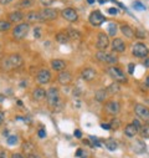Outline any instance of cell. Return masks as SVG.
Returning a JSON list of instances; mask_svg holds the SVG:
<instances>
[{
    "instance_id": "obj_1",
    "label": "cell",
    "mask_w": 149,
    "mask_h": 158,
    "mask_svg": "<svg viewBox=\"0 0 149 158\" xmlns=\"http://www.w3.org/2000/svg\"><path fill=\"white\" fill-rule=\"evenodd\" d=\"M23 65V57L17 54H13L10 56H6V57H3L0 60V67L3 70H13V69H17Z\"/></svg>"
},
{
    "instance_id": "obj_2",
    "label": "cell",
    "mask_w": 149,
    "mask_h": 158,
    "mask_svg": "<svg viewBox=\"0 0 149 158\" xmlns=\"http://www.w3.org/2000/svg\"><path fill=\"white\" fill-rule=\"evenodd\" d=\"M46 100L47 103L51 108H56L57 103L60 102V95H59V90L56 87H51L47 92H46Z\"/></svg>"
},
{
    "instance_id": "obj_3",
    "label": "cell",
    "mask_w": 149,
    "mask_h": 158,
    "mask_svg": "<svg viewBox=\"0 0 149 158\" xmlns=\"http://www.w3.org/2000/svg\"><path fill=\"white\" fill-rule=\"evenodd\" d=\"M108 73H109V76L114 80V82H121V84L127 82V77H125L124 72H123L119 67H114V66L109 67V69H108Z\"/></svg>"
},
{
    "instance_id": "obj_4",
    "label": "cell",
    "mask_w": 149,
    "mask_h": 158,
    "mask_svg": "<svg viewBox=\"0 0 149 158\" xmlns=\"http://www.w3.org/2000/svg\"><path fill=\"white\" fill-rule=\"evenodd\" d=\"M29 29H30V26H29V24H26V23L19 24V25L15 26V29L13 30V35H14V37L16 39V40H23V39L27 35Z\"/></svg>"
},
{
    "instance_id": "obj_5",
    "label": "cell",
    "mask_w": 149,
    "mask_h": 158,
    "mask_svg": "<svg viewBox=\"0 0 149 158\" xmlns=\"http://www.w3.org/2000/svg\"><path fill=\"white\" fill-rule=\"evenodd\" d=\"M40 14V20L41 21H50V20H55L57 17V11L56 9H50V8H46V9H42L41 11H39Z\"/></svg>"
},
{
    "instance_id": "obj_6",
    "label": "cell",
    "mask_w": 149,
    "mask_h": 158,
    "mask_svg": "<svg viewBox=\"0 0 149 158\" xmlns=\"http://www.w3.org/2000/svg\"><path fill=\"white\" fill-rule=\"evenodd\" d=\"M132 54H133L134 56H137V57H147L148 54H149V49H148L144 44L137 43V44H134V46H133Z\"/></svg>"
},
{
    "instance_id": "obj_7",
    "label": "cell",
    "mask_w": 149,
    "mask_h": 158,
    "mask_svg": "<svg viewBox=\"0 0 149 158\" xmlns=\"http://www.w3.org/2000/svg\"><path fill=\"white\" fill-rule=\"evenodd\" d=\"M36 81H37V84H40V85H47L51 81V73H50V71L46 70V69L40 70L39 73H37V76H36Z\"/></svg>"
},
{
    "instance_id": "obj_8",
    "label": "cell",
    "mask_w": 149,
    "mask_h": 158,
    "mask_svg": "<svg viewBox=\"0 0 149 158\" xmlns=\"http://www.w3.org/2000/svg\"><path fill=\"white\" fill-rule=\"evenodd\" d=\"M134 112H136V115H137L139 118H142V120L149 121V108H148L147 106L140 105V103H137V105L134 106Z\"/></svg>"
},
{
    "instance_id": "obj_9",
    "label": "cell",
    "mask_w": 149,
    "mask_h": 158,
    "mask_svg": "<svg viewBox=\"0 0 149 158\" xmlns=\"http://www.w3.org/2000/svg\"><path fill=\"white\" fill-rule=\"evenodd\" d=\"M104 20H106V17H104L98 10L92 11L91 15H89V23H91L93 26H100L101 24L104 23Z\"/></svg>"
},
{
    "instance_id": "obj_10",
    "label": "cell",
    "mask_w": 149,
    "mask_h": 158,
    "mask_svg": "<svg viewBox=\"0 0 149 158\" xmlns=\"http://www.w3.org/2000/svg\"><path fill=\"white\" fill-rule=\"evenodd\" d=\"M97 49H100V51H104L108 45H109V39L104 32H100L97 36Z\"/></svg>"
},
{
    "instance_id": "obj_11",
    "label": "cell",
    "mask_w": 149,
    "mask_h": 158,
    "mask_svg": "<svg viewBox=\"0 0 149 158\" xmlns=\"http://www.w3.org/2000/svg\"><path fill=\"white\" fill-rule=\"evenodd\" d=\"M62 16L64 19H66L67 21H76L77 19H78V15H77V11L72 9V8H66L62 10Z\"/></svg>"
},
{
    "instance_id": "obj_12",
    "label": "cell",
    "mask_w": 149,
    "mask_h": 158,
    "mask_svg": "<svg viewBox=\"0 0 149 158\" xmlns=\"http://www.w3.org/2000/svg\"><path fill=\"white\" fill-rule=\"evenodd\" d=\"M104 108L109 115H117L121 110V105L117 101H109V102L106 103Z\"/></svg>"
},
{
    "instance_id": "obj_13",
    "label": "cell",
    "mask_w": 149,
    "mask_h": 158,
    "mask_svg": "<svg viewBox=\"0 0 149 158\" xmlns=\"http://www.w3.org/2000/svg\"><path fill=\"white\" fill-rule=\"evenodd\" d=\"M57 81L61 84V85H67L72 81V75L68 72V71H61L57 76Z\"/></svg>"
},
{
    "instance_id": "obj_14",
    "label": "cell",
    "mask_w": 149,
    "mask_h": 158,
    "mask_svg": "<svg viewBox=\"0 0 149 158\" xmlns=\"http://www.w3.org/2000/svg\"><path fill=\"white\" fill-rule=\"evenodd\" d=\"M81 77L83 78V80H86V81H92L93 78L96 77V71L93 69H91V67H86V69L82 70Z\"/></svg>"
},
{
    "instance_id": "obj_15",
    "label": "cell",
    "mask_w": 149,
    "mask_h": 158,
    "mask_svg": "<svg viewBox=\"0 0 149 158\" xmlns=\"http://www.w3.org/2000/svg\"><path fill=\"white\" fill-rule=\"evenodd\" d=\"M112 47H113V51H116V52H124L125 51V44L123 43L122 39H118V37L113 40Z\"/></svg>"
},
{
    "instance_id": "obj_16",
    "label": "cell",
    "mask_w": 149,
    "mask_h": 158,
    "mask_svg": "<svg viewBox=\"0 0 149 158\" xmlns=\"http://www.w3.org/2000/svg\"><path fill=\"white\" fill-rule=\"evenodd\" d=\"M8 19H9L10 23H20L23 19H24V15L20 11H14V13H10L9 14Z\"/></svg>"
},
{
    "instance_id": "obj_17",
    "label": "cell",
    "mask_w": 149,
    "mask_h": 158,
    "mask_svg": "<svg viewBox=\"0 0 149 158\" xmlns=\"http://www.w3.org/2000/svg\"><path fill=\"white\" fill-rule=\"evenodd\" d=\"M139 131L137 130V127L133 125V123H130V125H127L125 128H124V134L127 137H134Z\"/></svg>"
},
{
    "instance_id": "obj_18",
    "label": "cell",
    "mask_w": 149,
    "mask_h": 158,
    "mask_svg": "<svg viewBox=\"0 0 149 158\" xmlns=\"http://www.w3.org/2000/svg\"><path fill=\"white\" fill-rule=\"evenodd\" d=\"M51 66H52V69L55 71H60L61 72V71H64L66 69V62L62 61V60H53L51 62Z\"/></svg>"
},
{
    "instance_id": "obj_19",
    "label": "cell",
    "mask_w": 149,
    "mask_h": 158,
    "mask_svg": "<svg viewBox=\"0 0 149 158\" xmlns=\"http://www.w3.org/2000/svg\"><path fill=\"white\" fill-rule=\"evenodd\" d=\"M32 97L35 98L36 101H41V100H44V98L46 97V92H45V90L44 88H35V91L32 92Z\"/></svg>"
},
{
    "instance_id": "obj_20",
    "label": "cell",
    "mask_w": 149,
    "mask_h": 158,
    "mask_svg": "<svg viewBox=\"0 0 149 158\" xmlns=\"http://www.w3.org/2000/svg\"><path fill=\"white\" fill-rule=\"evenodd\" d=\"M25 19L29 23H34V21H41L40 20V14L39 11H31L29 14L25 15Z\"/></svg>"
},
{
    "instance_id": "obj_21",
    "label": "cell",
    "mask_w": 149,
    "mask_h": 158,
    "mask_svg": "<svg viewBox=\"0 0 149 158\" xmlns=\"http://www.w3.org/2000/svg\"><path fill=\"white\" fill-rule=\"evenodd\" d=\"M121 31L124 34V36H127V37H133L134 36V31H133V29L130 28L129 25H122L121 26Z\"/></svg>"
},
{
    "instance_id": "obj_22",
    "label": "cell",
    "mask_w": 149,
    "mask_h": 158,
    "mask_svg": "<svg viewBox=\"0 0 149 158\" xmlns=\"http://www.w3.org/2000/svg\"><path fill=\"white\" fill-rule=\"evenodd\" d=\"M23 149H24V152L26 153V156H30V154H34V152H35V146H34L31 142H25V143L23 145Z\"/></svg>"
},
{
    "instance_id": "obj_23",
    "label": "cell",
    "mask_w": 149,
    "mask_h": 158,
    "mask_svg": "<svg viewBox=\"0 0 149 158\" xmlns=\"http://www.w3.org/2000/svg\"><path fill=\"white\" fill-rule=\"evenodd\" d=\"M119 85H118V82H113V84H111L107 88H106V91H107V93H111V95H114V93H118L119 92Z\"/></svg>"
},
{
    "instance_id": "obj_24",
    "label": "cell",
    "mask_w": 149,
    "mask_h": 158,
    "mask_svg": "<svg viewBox=\"0 0 149 158\" xmlns=\"http://www.w3.org/2000/svg\"><path fill=\"white\" fill-rule=\"evenodd\" d=\"M68 35L67 32H59L57 35H56V41L60 43V44H66L68 41Z\"/></svg>"
},
{
    "instance_id": "obj_25",
    "label": "cell",
    "mask_w": 149,
    "mask_h": 158,
    "mask_svg": "<svg viewBox=\"0 0 149 158\" xmlns=\"http://www.w3.org/2000/svg\"><path fill=\"white\" fill-rule=\"evenodd\" d=\"M104 145H106V147H107L109 151H116L117 147H118L117 142L113 140V138H109V140H107V141L104 142Z\"/></svg>"
},
{
    "instance_id": "obj_26",
    "label": "cell",
    "mask_w": 149,
    "mask_h": 158,
    "mask_svg": "<svg viewBox=\"0 0 149 158\" xmlns=\"http://www.w3.org/2000/svg\"><path fill=\"white\" fill-rule=\"evenodd\" d=\"M67 35H68L70 39H73V40H78V39H81V34L77 30L71 29V28L67 30Z\"/></svg>"
},
{
    "instance_id": "obj_27",
    "label": "cell",
    "mask_w": 149,
    "mask_h": 158,
    "mask_svg": "<svg viewBox=\"0 0 149 158\" xmlns=\"http://www.w3.org/2000/svg\"><path fill=\"white\" fill-rule=\"evenodd\" d=\"M95 97H96V100H97L98 102H103V101L106 100V97H107V91H106V90H98V91L96 92Z\"/></svg>"
},
{
    "instance_id": "obj_28",
    "label": "cell",
    "mask_w": 149,
    "mask_h": 158,
    "mask_svg": "<svg viewBox=\"0 0 149 158\" xmlns=\"http://www.w3.org/2000/svg\"><path fill=\"white\" fill-rule=\"evenodd\" d=\"M133 149H134V152H137V153H143V152H145V145H144L143 142H137V143L133 146Z\"/></svg>"
},
{
    "instance_id": "obj_29",
    "label": "cell",
    "mask_w": 149,
    "mask_h": 158,
    "mask_svg": "<svg viewBox=\"0 0 149 158\" xmlns=\"http://www.w3.org/2000/svg\"><path fill=\"white\" fill-rule=\"evenodd\" d=\"M96 57L98 58L100 61H102V62H107V58H108V54H107L106 51H98V52L96 54Z\"/></svg>"
},
{
    "instance_id": "obj_30",
    "label": "cell",
    "mask_w": 149,
    "mask_h": 158,
    "mask_svg": "<svg viewBox=\"0 0 149 158\" xmlns=\"http://www.w3.org/2000/svg\"><path fill=\"white\" fill-rule=\"evenodd\" d=\"M9 29H11V24H10V21L0 20V31H8Z\"/></svg>"
},
{
    "instance_id": "obj_31",
    "label": "cell",
    "mask_w": 149,
    "mask_h": 158,
    "mask_svg": "<svg viewBox=\"0 0 149 158\" xmlns=\"http://www.w3.org/2000/svg\"><path fill=\"white\" fill-rule=\"evenodd\" d=\"M117 29H118L117 24L111 23V24L108 25V32H109V35H111V36H114V35L117 34Z\"/></svg>"
},
{
    "instance_id": "obj_32",
    "label": "cell",
    "mask_w": 149,
    "mask_h": 158,
    "mask_svg": "<svg viewBox=\"0 0 149 158\" xmlns=\"http://www.w3.org/2000/svg\"><path fill=\"white\" fill-rule=\"evenodd\" d=\"M139 132H140V134H142L143 138H149V126L142 127V128L139 130Z\"/></svg>"
},
{
    "instance_id": "obj_33",
    "label": "cell",
    "mask_w": 149,
    "mask_h": 158,
    "mask_svg": "<svg viewBox=\"0 0 149 158\" xmlns=\"http://www.w3.org/2000/svg\"><path fill=\"white\" fill-rule=\"evenodd\" d=\"M118 61V57L113 54H108V58H107V64H116Z\"/></svg>"
},
{
    "instance_id": "obj_34",
    "label": "cell",
    "mask_w": 149,
    "mask_h": 158,
    "mask_svg": "<svg viewBox=\"0 0 149 158\" xmlns=\"http://www.w3.org/2000/svg\"><path fill=\"white\" fill-rule=\"evenodd\" d=\"M8 145H10V146H14V145H16L17 143V137L16 136H10V137H8Z\"/></svg>"
},
{
    "instance_id": "obj_35",
    "label": "cell",
    "mask_w": 149,
    "mask_h": 158,
    "mask_svg": "<svg viewBox=\"0 0 149 158\" xmlns=\"http://www.w3.org/2000/svg\"><path fill=\"white\" fill-rule=\"evenodd\" d=\"M34 36H35V39L41 37V28H35L34 29Z\"/></svg>"
},
{
    "instance_id": "obj_36",
    "label": "cell",
    "mask_w": 149,
    "mask_h": 158,
    "mask_svg": "<svg viewBox=\"0 0 149 158\" xmlns=\"http://www.w3.org/2000/svg\"><path fill=\"white\" fill-rule=\"evenodd\" d=\"M133 6H134L137 10H145V6H144L142 3H139V2H136V3L133 4Z\"/></svg>"
},
{
    "instance_id": "obj_37",
    "label": "cell",
    "mask_w": 149,
    "mask_h": 158,
    "mask_svg": "<svg viewBox=\"0 0 149 158\" xmlns=\"http://www.w3.org/2000/svg\"><path fill=\"white\" fill-rule=\"evenodd\" d=\"M89 140L92 141V143H93V146H96V147H101V143L98 142V140H97V138L96 137H89Z\"/></svg>"
},
{
    "instance_id": "obj_38",
    "label": "cell",
    "mask_w": 149,
    "mask_h": 158,
    "mask_svg": "<svg viewBox=\"0 0 149 158\" xmlns=\"http://www.w3.org/2000/svg\"><path fill=\"white\" fill-rule=\"evenodd\" d=\"M118 126H119V121L117 120V118H114V120L112 121V123H111V127L113 128V130H117V128H118Z\"/></svg>"
},
{
    "instance_id": "obj_39",
    "label": "cell",
    "mask_w": 149,
    "mask_h": 158,
    "mask_svg": "<svg viewBox=\"0 0 149 158\" xmlns=\"http://www.w3.org/2000/svg\"><path fill=\"white\" fill-rule=\"evenodd\" d=\"M32 4V0H21L20 6H30Z\"/></svg>"
},
{
    "instance_id": "obj_40",
    "label": "cell",
    "mask_w": 149,
    "mask_h": 158,
    "mask_svg": "<svg viewBox=\"0 0 149 158\" xmlns=\"http://www.w3.org/2000/svg\"><path fill=\"white\" fill-rule=\"evenodd\" d=\"M136 35H137L139 39H144V37H145V32H143L140 29H138V30L136 31Z\"/></svg>"
},
{
    "instance_id": "obj_41",
    "label": "cell",
    "mask_w": 149,
    "mask_h": 158,
    "mask_svg": "<svg viewBox=\"0 0 149 158\" xmlns=\"http://www.w3.org/2000/svg\"><path fill=\"white\" fill-rule=\"evenodd\" d=\"M134 69H136V65H134V64H129V65H128V72H129L130 75H133Z\"/></svg>"
},
{
    "instance_id": "obj_42",
    "label": "cell",
    "mask_w": 149,
    "mask_h": 158,
    "mask_svg": "<svg viewBox=\"0 0 149 158\" xmlns=\"http://www.w3.org/2000/svg\"><path fill=\"white\" fill-rule=\"evenodd\" d=\"M108 13H109L111 15H117L118 10H117L116 8H109V9H108Z\"/></svg>"
},
{
    "instance_id": "obj_43",
    "label": "cell",
    "mask_w": 149,
    "mask_h": 158,
    "mask_svg": "<svg viewBox=\"0 0 149 158\" xmlns=\"http://www.w3.org/2000/svg\"><path fill=\"white\" fill-rule=\"evenodd\" d=\"M4 118H5L4 112H3V111H0V126L3 125V122H4Z\"/></svg>"
},
{
    "instance_id": "obj_44",
    "label": "cell",
    "mask_w": 149,
    "mask_h": 158,
    "mask_svg": "<svg viewBox=\"0 0 149 158\" xmlns=\"http://www.w3.org/2000/svg\"><path fill=\"white\" fill-rule=\"evenodd\" d=\"M133 125L137 127V130H138V131L142 128V126H140V123H139V121H138V120H134V121H133Z\"/></svg>"
},
{
    "instance_id": "obj_45",
    "label": "cell",
    "mask_w": 149,
    "mask_h": 158,
    "mask_svg": "<svg viewBox=\"0 0 149 158\" xmlns=\"http://www.w3.org/2000/svg\"><path fill=\"white\" fill-rule=\"evenodd\" d=\"M101 127L103 128V130H106V131H108V130H111L112 127H111V125H108V123H102L101 125Z\"/></svg>"
},
{
    "instance_id": "obj_46",
    "label": "cell",
    "mask_w": 149,
    "mask_h": 158,
    "mask_svg": "<svg viewBox=\"0 0 149 158\" xmlns=\"http://www.w3.org/2000/svg\"><path fill=\"white\" fill-rule=\"evenodd\" d=\"M37 134H39V137H40V138H45L46 132H45L44 130H40V131H39V133H37Z\"/></svg>"
},
{
    "instance_id": "obj_47",
    "label": "cell",
    "mask_w": 149,
    "mask_h": 158,
    "mask_svg": "<svg viewBox=\"0 0 149 158\" xmlns=\"http://www.w3.org/2000/svg\"><path fill=\"white\" fill-rule=\"evenodd\" d=\"M41 3H42L44 5H50V4L53 3V0H41Z\"/></svg>"
},
{
    "instance_id": "obj_48",
    "label": "cell",
    "mask_w": 149,
    "mask_h": 158,
    "mask_svg": "<svg viewBox=\"0 0 149 158\" xmlns=\"http://www.w3.org/2000/svg\"><path fill=\"white\" fill-rule=\"evenodd\" d=\"M73 134L76 136L77 138H81V137H82V133H81V131H78V130H76V131H74V132H73Z\"/></svg>"
},
{
    "instance_id": "obj_49",
    "label": "cell",
    "mask_w": 149,
    "mask_h": 158,
    "mask_svg": "<svg viewBox=\"0 0 149 158\" xmlns=\"http://www.w3.org/2000/svg\"><path fill=\"white\" fill-rule=\"evenodd\" d=\"M11 158H24V156L20 154V153H14V154L11 156Z\"/></svg>"
},
{
    "instance_id": "obj_50",
    "label": "cell",
    "mask_w": 149,
    "mask_h": 158,
    "mask_svg": "<svg viewBox=\"0 0 149 158\" xmlns=\"http://www.w3.org/2000/svg\"><path fill=\"white\" fill-rule=\"evenodd\" d=\"M13 0H0V4L2 5H6V4H9V3H11Z\"/></svg>"
},
{
    "instance_id": "obj_51",
    "label": "cell",
    "mask_w": 149,
    "mask_h": 158,
    "mask_svg": "<svg viewBox=\"0 0 149 158\" xmlns=\"http://www.w3.org/2000/svg\"><path fill=\"white\" fill-rule=\"evenodd\" d=\"M0 158H6V153H5V151H0Z\"/></svg>"
},
{
    "instance_id": "obj_52",
    "label": "cell",
    "mask_w": 149,
    "mask_h": 158,
    "mask_svg": "<svg viewBox=\"0 0 149 158\" xmlns=\"http://www.w3.org/2000/svg\"><path fill=\"white\" fill-rule=\"evenodd\" d=\"M27 158H42V157H40V156H37V154H30V156H27Z\"/></svg>"
},
{
    "instance_id": "obj_53",
    "label": "cell",
    "mask_w": 149,
    "mask_h": 158,
    "mask_svg": "<svg viewBox=\"0 0 149 158\" xmlns=\"http://www.w3.org/2000/svg\"><path fill=\"white\" fill-rule=\"evenodd\" d=\"M144 66H145V67H148V66H149V57H147V58H145V62H144Z\"/></svg>"
},
{
    "instance_id": "obj_54",
    "label": "cell",
    "mask_w": 149,
    "mask_h": 158,
    "mask_svg": "<svg viewBox=\"0 0 149 158\" xmlns=\"http://www.w3.org/2000/svg\"><path fill=\"white\" fill-rule=\"evenodd\" d=\"M145 85H147V86L149 87V76H148V77L145 78Z\"/></svg>"
},
{
    "instance_id": "obj_55",
    "label": "cell",
    "mask_w": 149,
    "mask_h": 158,
    "mask_svg": "<svg viewBox=\"0 0 149 158\" xmlns=\"http://www.w3.org/2000/svg\"><path fill=\"white\" fill-rule=\"evenodd\" d=\"M81 154H82V151H81V149H78V151H77V153H76V156H77V157H80Z\"/></svg>"
},
{
    "instance_id": "obj_56",
    "label": "cell",
    "mask_w": 149,
    "mask_h": 158,
    "mask_svg": "<svg viewBox=\"0 0 149 158\" xmlns=\"http://www.w3.org/2000/svg\"><path fill=\"white\" fill-rule=\"evenodd\" d=\"M4 98H5V97H4L3 95H0V102H3V101H4Z\"/></svg>"
},
{
    "instance_id": "obj_57",
    "label": "cell",
    "mask_w": 149,
    "mask_h": 158,
    "mask_svg": "<svg viewBox=\"0 0 149 158\" xmlns=\"http://www.w3.org/2000/svg\"><path fill=\"white\" fill-rule=\"evenodd\" d=\"M106 2H107V0H98V3H100V4H104Z\"/></svg>"
},
{
    "instance_id": "obj_58",
    "label": "cell",
    "mask_w": 149,
    "mask_h": 158,
    "mask_svg": "<svg viewBox=\"0 0 149 158\" xmlns=\"http://www.w3.org/2000/svg\"><path fill=\"white\" fill-rule=\"evenodd\" d=\"M87 3L88 4H93V3H95V0H87Z\"/></svg>"
},
{
    "instance_id": "obj_59",
    "label": "cell",
    "mask_w": 149,
    "mask_h": 158,
    "mask_svg": "<svg viewBox=\"0 0 149 158\" xmlns=\"http://www.w3.org/2000/svg\"><path fill=\"white\" fill-rule=\"evenodd\" d=\"M83 158H85V157H83Z\"/></svg>"
}]
</instances>
